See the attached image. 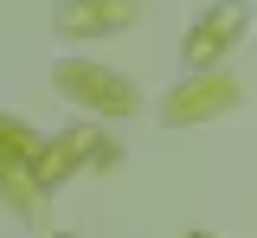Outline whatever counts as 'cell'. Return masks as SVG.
I'll use <instances>...</instances> for the list:
<instances>
[{
    "label": "cell",
    "instance_id": "6da1fadb",
    "mask_svg": "<svg viewBox=\"0 0 257 238\" xmlns=\"http://www.w3.org/2000/svg\"><path fill=\"white\" fill-rule=\"evenodd\" d=\"M238 20H244V7H238V0H225L219 13H212V20H199V33L187 39V58H193V65H206V58H212V52H219L225 39L238 33Z\"/></svg>",
    "mask_w": 257,
    "mask_h": 238
}]
</instances>
